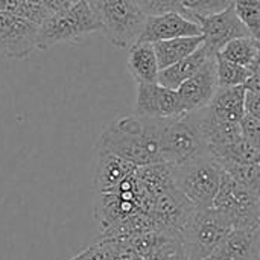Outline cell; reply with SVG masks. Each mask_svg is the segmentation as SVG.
I'll list each match as a JSON object with an SVG mask.
<instances>
[{
  "mask_svg": "<svg viewBox=\"0 0 260 260\" xmlns=\"http://www.w3.org/2000/svg\"><path fill=\"white\" fill-rule=\"evenodd\" d=\"M38 24L0 11V52L9 58H24L37 49Z\"/></svg>",
  "mask_w": 260,
  "mask_h": 260,
  "instance_id": "30bf717a",
  "label": "cell"
},
{
  "mask_svg": "<svg viewBox=\"0 0 260 260\" xmlns=\"http://www.w3.org/2000/svg\"><path fill=\"white\" fill-rule=\"evenodd\" d=\"M169 260H189V257L186 256L184 250L181 248V250H178V251H177V253H175V254H174V256H172Z\"/></svg>",
  "mask_w": 260,
  "mask_h": 260,
  "instance_id": "4dcf8cb0",
  "label": "cell"
},
{
  "mask_svg": "<svg viewBox=\"0 0 260 260\" xmlns=\"http://www.w3.org/2000/svg\"><path fill=\"white\" fill-rule=\"evenodd\" d=\"M126 69L137 84L157 82L158 78V62L151 43L136 41L128 47Z\"/></svg>",
  "mask_w": 260,
  "mask_h": 260,
  "instance_id": "e0dca14e",
  "label": "cell"
},
{
  "mask_svg": "<svg viewBox=\"0 0 260 260\" xmlns=\"http://www.w3.org/2000/svg\"><path fill=\"white\" fill-rule=\"evenodd\" d=\"M247 91H254V93H260V76L259 70L251 73V76L245 81V84L242 85Z\"/></svg>",
  "mask_w": 260,
  "mask_h": 260,
  "instance_id": "f546056e",
  "label": "cell"
},
{
  "mask_svg": "<svg viewBox=\"0 0 260 260\" xmlns=\"http://www.w3.org/2000/svg\"><path fill=\"white\" fill-rule=\"evenodd\" d=\"M37 2L47 11V14H53L69 8L75 0H37Z\"/></svg>",
  "mask_w": 260,
  "mask_h": 260,
  "instance_id": "f1b7e54d",
  "label": "cell"
},
{
  "mask_svg": "<svg viewBox=\"0 0 260 260\" xmlns=\"http://www.w3.org/2000/svg\"><path fill=\"white\" fill-rule=\"evenodd\" d=\"M244 110H245V114H250V116H254V117L260 119V93L245 90Z\"/></svg>",
  "mask_w": 260,
  "mask_h": 260,
  "instance_id": "83f0119b",
  "label": "cell"
},
{
  "mask_svg": "<svg viewBox=\"0 0 260 260\" xmlns=\"http://www.w3.org/2000/svg\"><path fill=\"white\" fill-rule=\"evenodd\" d=\"M178 2L181 8L184 9L186 15L193 21L197 20V17L219 12L230 5L222 0H178Z\"/></svg>",
  "mask_w": 260,
  "mask_h": 260,
  "instance_id": "cb8c5ba5",
  "label": "cell"
},
{
  "mask_svg": "<svg viewBox=\"0 0 260 260\" xmlns=\"http://www.w3.org/2000/svg\"><path fill=\"white\" fill-rule=\"evenodd\" d=\"M134 114L151 119H171L184 114L177 90L158 82L137 84Z\"/></svg>",
  "mask_w": 260,
  "mask_h": 260,
  "instance_id": "9c48e42d",
  "label": "cell"
},
{
  "mask_svg": "<svg viewBox=\"0 0 260 260\" xmlns=\"http://www.w3.org/2000/svg\"><path fill=\"white\" fill-rule=\"evenodd\" d=\"M75 2H76V0H75Z\"/></svg>",
  "mask_w": 260,
  "mask_h": 260,
  "instance_id": "1f68e13d",
  "label": "cell"
},
{
  "mask_svg": "<svg viewBox=\"0 0 260 260\" xmlns=\"http://www.w3.org/2000/svg\"><path fill=\"white\" fill-rule=\"evenodd\" d=\"M212 207L239 230H259L260 195L236 183L225 172Z\"/></svg>",
  "mask_w": 260,
  "mask_h": 260,
  "instance_id": "52a82bcc",
  "label": "cell"
},
{
  "mask_svg": "<svg viewBox=\"0 0 260 260\" xmlns=\"http://www.w3.org/2000/svg\"><path fill=\"white\" fill-rule=\"evenodd\" d=\"M219 165L221 163H260V146L245 139H238L233 143L207 151Z\"/></svg>",
  "mask_w": 260,
  "mask_h": 260,
  "instance_id": "ffe728a7",
  "label": "cell"
},
{
  "mask_svg": "<svg viewBox=\"0 0 260 260\" xmlns=\"http://www.w3.org/2000/svg\"><path fill=\"white\" fill-rule=\"evenodd\" d=\"M87 3L111 44L128 49L139 40L146 15L137 0H87Z\"/></svg>",
  "mask_w": 260,
  "mask_h": 260,
  "instance_id": "3957f363",
  "label": "cell"
},
{
  "mask_svg": "<svg viewBox=\"0 0 260 260\" xmlns=\"http://www.w3.org/2000/svg\"><path fill=\"white\" fill-rule=\"evenodd\" d=\"M172 175L177 190L197 210L210 209L219 189L224 169L207 152L181 163L172 165Z\"/></svg>",
  "mask_w": 260,
  "mask_h": 260,
  "instance_id": "7a4b0ae2",
  "label": "cell"
},
{
  "mask_svg": "<svg viewBox=\"0 0 260 260\" xmlns=\"http://www.w3.org/2000/svg\"><path fill=\"white\" fill-rule=\"evenodd\" d=\"M201 35V27L197 21L180 12H165L160 15H146L143 30L137 41L157 43L178 37Z\"/></svg>",
  "mask_w": 260,
  "mask_h": 260,
  "instance_id": "7c38bea8",
  "label": "cell"
},
{
  "mask_svg": "<svg viewBox=\"0 0 260 260\" xmlns=\"http://www.w3.org/2000/svg\"><path fill=\"white\" fill-rule=\"evenodd\" d=\"M229 221L213 207L193 209L186 218L178 236L189 260H204L232 232Z\"/></svg>",
  "mask_w": 260,
  "mask_h": 260,
  "instance_id": "8992f818",
  "label": "cell"
},
{
  "mask_svg": "<svg viewBox=\"0 0 260 260\" xmlns=\"http://www.w3.org/2000/svg\"><path fill=\"white\" fill-rule=\"evenodd\" d=\"M195 21L201 27V35L204 38V44L215 55L229 41L239 38V37L251 35L248 32V29L242 24V21L238 18L232 3L219 12L197 17Z\"/></svg>",
  "mask_w": 260,
  "mask_h": 260,
  "instance_id": "ba28073f",
  "label": "cell"
},
{
  "mask_svg": "<svg viewBox=\"0 0 260 260\" xmlns=\"http://www.w3.org/2000/svg\"><path fill=\"white\" fill-rule=\"evenodd\" d=\"M67 260H111V244L107 239H101L94 245Z\"/></svg>",
  "mask_w": 260,
  "mask_h": 260,
  "instance_id": "484cf974",
  "label": "cell"
},
{
  "mask_svg": "<svg viewBox=\"0 0 260 260\" xmlns=\"http://www.w3.org/2000/svg\"><path fill=\"white\" fill-rule=\"evenodd\" d=\"M158 149L161 161L174 166L207 151L198 111L165 119L160 131Z\"/></svg>",
  "mask_w": 260,
  "mask_h": 260,
  "instance_id": "5b68a950",
  "label": "cell"
},
{
  "mask_svg": "<svg viewBox=\"0 0 260 260\" xmlns=\"http://www.w3.org/2000/svg\"><path fill=\"white\" fill-rule=\"evenodd\" d=\"M239 126V133L241 137L248 140L250 143L260 146V119L250 116V114H244L242 119L238 123Z\"/></svg>",
  "mask_w": 260,
  "mask_h": 260,
  "instance_id": "4316f807",
  "label": "cell"
},
{
  "mask_svg": "<svg viewBox=\"0 0 260 260\" xmlns=\"http://www.w3.org/2000/svg\"><path fill=\"white\" fill-rule=\"evenodd\" d=\"M244 96L245 88L242 85L218 87L207 108L218 120L238 125L242 116L245 114Z\"/></svg>",
  "mask_w": 260,
  "mask_h": 260,
  "instance_id": "2e32d148",
  "label": "cell"
},
{
  "mask_svg": "<svg viewBox=\"0 0 260 260\" xmlns=\"http://www.w3.org/2000/svg\"><path fill=\"white\" fill-rule=\"evenodd\" d=\"M137 2L142 11L145 12V15H160L165 12H180L186 15L178 0H137Z\"/></svg>",
  "mask_w": 260,
  "mask_h": 260,
  "instance_id": "d4e9b609",
  "label": "cell"
},
{
  "mask_svg": "<svg viewBox=\"0 0 260 260\" xmlns=\"http://www.w3.org/2000/svg\"><path fill=\"white\" fill-rule=\"evenodd\" d=\"M216 55L213 52L209 50V47L203 43L193 53H190L189 56L183 58L181 61L163 69L158 72V78L157 82L177 90L186 79H189L190 76H193L197 72H200L209 61H212Z\"/></svg>",
  "mask_w": 260,
  "mask_h": 260,
  "instance_id": "9a60e30c",
  "label": "cell"
},
{
  "mask_svg": "<svg viewBox=\"0 0 260 260\" xmlns=\"http://www.w3.org/2000/svg\"><path fill=\"white\" fill-rule=\"evenodd\" d=\"M215 58L177 88L180 105L184 114L206 108L210 104L218 88Z\"/></svg>",
  "mask_w": 260,
  "mask_h": 260,
  "instance_id": "8fae6325",
  "label": "cell"
},
{
  "mask_svg": "<svg viewBox=\"0 0 260 260\" xmlns=\"http://www.w3.org/2000/svg\"><path fill=\"white\" fill-rule=\"evenodd\" d=\"M99 30L101 24L87 0H76L69 8L49 14L38 24L37 49H49L59 43L78 41Z\"/></svg>",
  "mask_w": 260,
  "mask_h": 260,
  "instance_id": "277c9868",
  "label": "cell"
},
{
  "mask_svg": "<svg viewBox=\"0 0 260 260\" xmlns=\"http://www.w3.org/2000/svg\"><path fill=\"white\" fill-rule=\"evenodd\" d=\"M137 166L133 163L105 151L96 148L94 158V174L93 187L96 193H110L117 189V186L136 172Z\"/></svg>",
  "mask_w": 260,
  "mask_h": 260,
  "instance_id": "4fadbf2b",
  "label": "cell"
},
{
  "mask_svg": "<svg viewBox=\"0 0 260 260\" xmlns=\"http://www.w3.org/2000/svg\"><path fill=\"white\" fill-rule=\"evenodd\" d=\"M235 12L251 37L260 38V0H232Z\"/></svg>",
  "mask_w": 260,
  "mask_h": 260,
  "instance_id": "603a6c76",
  "label": "cell"
},
{
  "mask_svg": "<svg viewBox=\"0 0 260 260\" xmlns=\"http://www.w3.org/2000/svg\"><path fill=\"white\" fill-rule=\"evenodd\" d=\"M215 67H216V81L218 87H236L244 85L245 81L251 76V73L257 70H251L248 67L239 66L236 62L227 61L216 55L215 58Z\"/></svg>",
  "mask_w": 260,
  "mask_h": 260,
  "instance_id": "44dd1931",
  "label": "cell"
},
{
  "mask_svg": "<svg viewBox=\"0 0 260 260\" xmlns=\"http://www.w3.org/2000/svg\"><path fill=\"white\" fill-rule=\"evenodd\" d=\"M163 120L137 114L120 116L104 128L96 148L105 149L137 168L163 163L158 149Z\"/></svg>",
  "mask_w": 260,
  "mask_h": 260,
  "instance_id": "6da1fadb",
  "label": "cell"
},
{
  "mask_svg": "<svg viewBox=\"0 0 260 260\" xmlns=\"http://www.w3.org/2000/svg\"><path fill=\"white\" fill-rule=\"evenodd\" d=\"M259 230L233 229L204 260H259Z\"/></svg>",
  "mask_w": 260,
  "mask_h": 260,
  "instance_id": "5bb4252c",
  "label": "cell"
},
{
  "mask_svg": "<svg viewBox=\"0 0 260 260\" xmlns=\"http://www.w3.org/2000/svg\"><path fill=\"white\" fill-rule=\"evenodd\" d=\"M203 43H204L203 35L178 37V38H171V40L152 43L155 58L158 62V69L163 70V69L181 61L183 58L193 53Z\"/></svg>",
  "mask_w": 260,
  "mask_h": 260,
  "instance_id": "ac0fdd59",
  "label": "cell"
},
{
  "mask_svg": "<svg viewBox=\"0 0 260 260\" xmlns=\"http://www.w3.org/2000/svg\"><path fill=\"white\" fill-rule=\"evenodd\" d=\"M259 40L248 35V37H239V38L229 41L216 55H219L221 58L227 61L248 67L251 70H259Z\"/></svg>",
  "mask_w": 260,
  "mask_h": 260,
  "instance_id": "d6986e66",
  "label": "cell"
},
{
  "mask_svg": "<svg viewBox=\"0 0 260 260\" xmlns=\"http://www.w3.org/2000/svg\"><path fill=\"white\" fill-rule=\"evenodd\" d=\"M221 166L236 183L260 195V163H221Z\"/></svg>",
  "mask_w": 260,
  "mask_h": 260,
  "instance_id": "7402d4cb",
  "label": "cell"
}]
</instances>
